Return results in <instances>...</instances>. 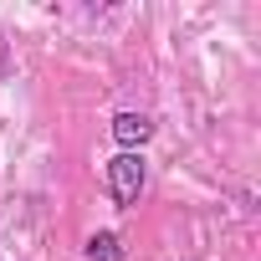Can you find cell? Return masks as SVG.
<instances>
[{
  "label": "cell",
  "instance_id": "cell-1",
  "mask_svg": "<svg viewBox=\"0 0 261 261\" xmlns=\"http://www.w3.org/2000/svg\"><path fill=\"white\" fill-rule=\"evenodd\" d=\"M144 174H149V169H144V154H113V159H108L102 179H108V195H113L118 210H134V205H139Z\"/></svg>",
  "mask_w": 261,
  "mask_h": 261
},
{
  "label": "cell",
  "instance_id": "cell-2",
  "mask_svg": "<svg viewBox=\"0 0 261 261\" xmlns=\"http://www.w3.org/2000/svg\"><path fill=\"white\" fill-rule=\"evenodd\" d=\"M113 139L123 144V154H139V149L154 139L149 113H118V118H113Z\"/></svg>",
  "mask_w": 261,
  "mask_h": 261
},
{
  "label": "cell",
  "instance_id": "cell-3",
  "mask_svg": "<svg viewBox=\"0 0 261 261\" xmlns=\"http://www.w3.org/2000/svg\"><path fill=\"white\" fill-rule=\"evenodd\" d=\"M87 261H123V246H118V236H113V230H97V236L87 241Z\"/></svg>",
  "mask_w": 261,
  "mask_h": 261
},
{
  "label": "cell",
  "instance_id": "cell-4",
  "mask_svg": "<svg viewBox=\"0 0 261 261\" xmlns=\"http://www.w3.org/2000/svg\"><path fill=\"white\" fill-rule=\"evenodd\" d=\"M6 67H11V62H6V41H0V72H6Z\"/></svg>",
  "mask_w": 261,
  "mask_h": 261
}]
</instances>
